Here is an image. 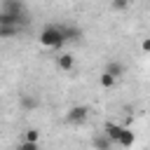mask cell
<instances>
[{"label":"cell","instance_id":"cell-15","mask_svg":"<svg viewBox=\"0 0 150 150\" xmlns=\"http://www.w3.org/2000/svg\"><path fill=\"white\" fill-rule=\"evenodd\" d=\"M16 150H40V143H28V141H21Z\"/></svg>","mask_w":150,"mask_h":150},{"label":"cell","instance_id":"cell-13","mask_svg":"<svg viewBox=\"0 0 150 150\" xmlns=\"http://www.w3.org/2000/svg\"><path fill=\"white\" fill-rule=\"evenodd\" d=\"M23 141H28V143H40V131L38 129H26V134H23Z\"/></svg>","mask_w":150,"mask_h":150},{"label":"cell","instance_id":"cell-11","mask_svg":"<svg viewBox=\"0 0 150 150\" xmlns=\"http://www.w3.org/2000/svg\"><path fill=\"white\" fill-rule=\"evenodd\" d=\"M115 82H117V80H115L110 73H105V70H103V73H101V77H98V84H101L103 89H112V87H115Z\"/></svg>","mask_w":150,"mask_h":150},{"label":"cell","instance_id":"cell-3","mask_svg":"<svg viewBox=\"0 0 150 150\" xmlns=\"http://www.w3.org/2000/svg\"><path fill=\"white\" fill-rule=\"evenodd\" d=\"M122 124H115V122H108L105 127H103V134L108 136V141L112 143V145H117V141H120V134H122Z\"/></svg>","mask_w":150,"mask_h":150},{"label":"cell","instance_id":"cell-12","mask_svg":"<svg viewBox=\"0 0 150 150\" xmlns=\"http://www.w3.org/2000/svg\"><path fill=\"white\" fill-rule=\"evenodd\" d=\"M19 26H0V40H7V38H14L19 35Z\"/></svg>","mask_w":150,"mask_h":150},{"label":"cell","instance_id":"cell-7","mask_svg":"<svg viewBox=\"0 0 150 150\" xmlns=\"http://www.w3.org/2000/svg\"><path fill=\"white\" fill-rule=\"evenodd\" d=\"M134 141H136V134H134L129 127H124V129H122V134H120L117 145H120V148H131V145H134Z\"/></svg>","mask_w":150,"mask_h":150},{"label":"cell","instance_id":"cell-1","mask_svg":"<svg viewBox=\"0 0 150 150\" xmlns=\"http://www.w3.org/2000/svg\"><path fill=\"white\" fill-rule=\"evenodd\" d=\"M40 45L47 47V49H54L59 52L63 45H66V38H63V30H61V23H47L42 30H40Z\"/></svg>","mask_w":150,"mask_h":150},{"label":"cell","instance_id":"cell-14","mask_svg":"<svg viewBox=\"0 0 150 150\" xmlns=\"http://www.w3.org/2000/svg\"><path fill=\"white\" fill-rule=\"evenodd\" d=\"M129 2H131V0H110V5H112V9H117V12H122V9H127V7H129Z\"/></svg>","mask_w":150,"mask_h":150},{"label":"cell","instance_id":"cell-2","mask_svg":"<svg viewBox=\"0 0 150 150\" xmlns=\"http://www.w3.org/2000/svg\"><path fill=\"white\" fill-rule=\"evenodd\" d=\"M89 120V108L87 105H73L66 112V122L68 124H84Z\"/></svg>","mask_w":150,"mask_h":150},{"label":"cell","instance_id":"cell-5","mask_svg":"<svg viewBox=\"0 0 150 150\" xmlns=\"http://www.w3.org/2000/svg\"><path fill=\"white\" fill-rule=\"evenodd\" d=\"M56 66H59L61 70H66V73H68V70H73V68H75V56H73V54H68V52H66V54H59V56H56Z\"/></svg>","mask_w":150,"mask_h":150},{"label":"cell","instance_id":"cell-9","mask_svg":"<svg viewBox=\"0 0 150 150\" xmlns=\"http://www.w3.org/2000/svg\"><path fill=\"white\" fill-rule=\"evenodd\" d=\"M61 30H63L66 42H75V40H80V38H82V30H80L77 26H61Z\"/></svg>","mask_w":150,"mask_h":150},{"label":"cell","instance_id":"cell-16","mask_svg":"<svg viewBox=\"0 0 150 150\" xmlns=\"http://www.w3.org/2000/svg\"><path fill=\"white\" fill-rule=\"evenodd\" d=\"M141 49H143L145 54H150V38H143V42H141Z\"/></svg>","mask_w":150,"mask_h":150},{"label":"cell","instance_id":"cell-4","mask_svg":"<svg viewBox=\"0 0 150 150\" xmlns=\"http://www.w3.org/2000/svg\"><path fill=\"white\" fill-rule=\"evenodd\" d=\"M2 12H7V14H26L21 0H2Z\"/></svg>","mask_w":150,"mask_h":150},{"label":"cell","instance_id":"cell-10","mask_svg":"<svg viewBox=\"0 0 150 150\" xmlns=\"http://www.w3.org/2000/svg\"><path fill=\"white\" fill-rule=\"evenodd\" d=\"M105 73H110V75L117 80V77H122V75H124V66H122L120 61H110V63L105 66Z\"/></svg>","mask_w":150,"mask_h":150},{"label":"cell","instance_id":"cell-8","mask_svg":"<svg viewBox=\"0 0 150 150\" xmlns=\"http://www.w3.org/2000/svg\"><path fill=\"white\" fill-rule=\"evenodd\" d=\"M91 145H94V150H112V143L108 141L105 134H96L91 138Z\"/></svg>","mask_w":150,"mask_h":150},{"label":"cell","instance_id":"cell-6","mask_svg":"<svg viewBox=\"0 0 150 150\" xmlns=\"http://www.w3.org/2000/svg\"><path fill=\"white\" fill-rule=\"evenodd\" d=\"M19 105H21L23 110H35V108L40 105V101H38V96H33V94H21V96H19Z\"/></svg>","mask_w":150,"mask_h":150}]
</instances>
